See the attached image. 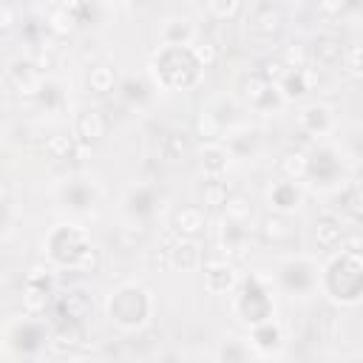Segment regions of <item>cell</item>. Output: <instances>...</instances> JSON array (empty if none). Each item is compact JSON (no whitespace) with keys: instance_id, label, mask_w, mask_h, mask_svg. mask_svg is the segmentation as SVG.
Here are the masks:
<instances>
[{"instance_id":"cell-37","label":"cell","mask_w":363,"mask_h":363,"mask_svg":"<svg viewBox=\"0 0 363 363\" xmlns=\"http://www.w3.org/2000/svg\"><path fill=\"white\" fill-rule=\"evenodd\" d=\"M340 62L346 65V74H349L352 79H357V77H360V45H349V48H343Z\"/></svg>"},{"instance_id":"cell-28","label":"cell","mask_w":363,"mask_h":363,"mask_svg":"<svg viewBox=\"0 0 363 363\" xmlns=\"http://www.w3.org/2000/svg\"><path fill=\"white\" fill-rule=\"evenodd\" d=\"M116 82V71L111 62H94L88 68V88L96 91V94H108Z\"/></svg>"},{"instance_id":"cell-39","label":"cell","mask_w":363,"mask_h":363,"mask_svg":"<svg viewBox=\"0 0 363 363\" xmlns=\"http://www.w3.org/2000/svg\"><path fill=\"white\" fill-rule=\"evenodd\" d=\"M221 352H230V357L227 354H221V360H230V363H244L247 360V349L235 340V337H227V343H224V349Z\"/></svg>"},{"instance_id":"cell-25","label":"cell","mask_w":363,"mask_h":363,"mask_svg":"<svg viewBox=\"0 0 363 363\" xmlns=\"http://www.w3.org/2000/svg\"><path fill=\"white\" fill-rule=\"evenodd\" d=\"M193 37H196V31L190 28V23H187L184 17H173V20H167L164 28H162L164 45H182V48H187Z\"/></svg>"},{"instance_id":"cell-6","label":"cell","mask_w":363,"mask_h":363,"mask_svg":"<svg viewBox=\"0 0 363 363\" xmlns=\"http://www.w3.org/2000/svg\"><path fill=\"white\" fill-rule=\"evenodd\" d=\"M241 96L255 108V111H269L281 102L275 85H269L258 71H250L247 77H241Z\"/></svg>"},{"instance_id":"cell-13","label":"cell","mask_w":363,"mask_h":363,"mask_svg":"<svg viewBox=\"0 0 363 363\" xmlns=\"http://www.w3.org/2000/svg\"><path fill=\"white\" fill-rule=\"evenodd\" d=\"M74 128H77V136L91 145V142H99L108 136V116L99 108H85V111H79Z\"/></svg>"},{"instance_id":"cell-42","label":"cell","mask_w":363,"mask_h":363,"mask_svg":"<svg viewBox=\"0 0 363 363\" xmlns=\"http://www.w3.org/2000/svg\"><path fill=\"white\" fill-rule=\"evenodd\" d=\"M68 363H94V360H91V357H85V354H77V357H74V360H68Z\"/></svg>"},{"instance_id":"cell-41","label":"cell","mask_w":363,"mask_h":363,"mask_svg":"<svg viewBox=\"0 0 363 363\" xmlns=\"http://www.w3.org/2000/svg\"><path fill=\"white\" fill-rule=\"evenodd\" d=\"M9 23H11V9L0 6V28H9Z\"/></svg>"},{"instance_id":"cell-23","label":"cell","mask_w":363,"mask_h":363,"mask_svg":"<svg viewBox=\"0 0 363 363\" xmlns=\"http://www.w3.org/2000/svg\"><path fill=\"white\" fill-rule=\"evenodd\" d=\"M261 238L267 244H286V241H292V224L286 221V216L272 213L261 221Z\"/></svg>"},{"instance_id":"cell-29","label":"cell","mask_w":363,"mask_h":363,"mask_svg":"<svg viewBox=\"0 0 363 363\" xmlns=\"http://www.w3.org/2000/svg\"><path fill=\"white\" fill-rule=\"evenodd\" d=\"M74 150H77L74 136H68V133H62V130H57V133H51V136L45 139V153H48L51 159H71Z\"/></svg>"},{"instance_id":"cell-17","label":"cell","mask_w":363,"mask_h":363,"mask_svg":"<svg viewBox=\"0 0 363 363\" xmlns=\"http://www.w3.org/2000/svg\"><path fill=\"white\" fill-rule=\"evenodd\" d=\"M298 125H301L306 133H312V136H323V133L332 128V113H329L326 105L312 102V105H306V108L298 113Z\"/></svg>"},{"instance_id":"cell-31","label":"cell","mask_w":363,"mask_h":363,"mask_svg":"<svg viewBox=\"0 0 363 363\" xmlns=\"http://www.w3.org/2000/svg\"><path fill=\"white\" fill-rule=\"evenodd\" d=\"M77 23H79V20H77L71 11H65L62 6H51V9H48L45 26L51 28V34H68V31H74Z\"/></svg>"},{"instance_id":"cell-15","label":"cell","mask_w":363,"mask_h":363,"mask_svg":"<svg viewBox=\"0 0 363 363\" xmlns=\"http://www.w3.org/2000/svg\"><path fill=\"white\" fill-rule=\"evenodd\" d=\"M301 199H303V193H301L298 182L278 179V182H272V187H269V204H272L281 216L292 213V210L301 204Z\"/></svg>"},{"instance_id":"cell-1","label":"cell","mask_w":363,"mask_h":363,"mask_svg":"<svg viewBox=\"0 0 363 363\" xmlns=\"http://www.w3.org/2000/svg\"><path fill=\"white\" fill-rule=\"evenodd\" d=\"M45 255L51 258V264L57 267H71L79 272H94L96 267V252L88 241V235L77 227V224H57L45 241Z\"/></svg>"},{"instance_id":"cell-22","label":"cell","mask_w":363,"mask_h":363,"mask_svg":"<svg viewBox=\"0 0 363 363\" xmlns=\"http://www.w3.org/2000/svg\"><path fill=\"white\" fill-rule=\"evenodd\" d=\"M60 309H62V315L68 318V323H79L88 312H91V298L82 292V289H71V292H65V295H60Z\"/></svg>"},{"instance_id":"cell-33","label":"cell","mask_w":363,"mask_h":363,"mask_svg":"<svg viewBox=\"0 0 363 363\" xmlns=\"http://www.w3.org/2000/svg\"><path fill=\"white\" fill-rule=\"evenodd\" d=\"M162 156L167 162H182L187 156V139L182 133H167L162 139Z\"/></svg>"},{"instance_id":"cell-16","label":"cell","mask_w":363,"mask_h":363,"mask_svg":"<svg viewBox=\"0 0 363 363\" xmlns=\"http://www.w3.org/2000/svg\"><path fill=\"white\" fill-rule=\"evenodd\" d=\"M218 250L227 258H233V261L244 258L250 252V235H247V230L244 227H235V224H227L221 230V235H218Z\"/></svg>"},{"instance_id":"cell-32","label":"cell","mask_w":363,"mask_h":363,"mask_svg":"<svg viewBox=\"0 0 363 363\" xmlns=\"http://www.w3.org/2000/svg\"><path fill=\"white\" fill-rule=\"evenodd\" d=\"M281 62H284L286 68H292V71H301V68L309 65V48H306L303 43H289V45L284 48V54H281Z\"/></svg>"},{"instance_id":"cell-4","label":"cell","mask_w":363,"mask_h":363,"mask_svg":"<svg viewBox=\"0 0 363 363\" xmlns=\"http://www.w3.org/2000/svg\"><path fill=\"white\" fill-rule=\"evenodd\" d=\"M108 315L122 329H139L150 318V295L139 284H122L108 298Z\"/></svg>"},{"instance_id":"cell-18","label":"cell","mask_w":363,"mask_h":363,"mask_svg":"<svg viewBox=\"0 0 363 363\" xmlns=\"http://www.w3.org/2000/svg\"><path fill=\"white\" fill-rule=\"evenodd\" d=\"M281 340H284V335H281V326H278L275 320H264V323H255V326H252L250 343H252L255 352L272 354V352L281 349Z\"/></svg>"},{"instance_id":"cell-9","label":"cell","mask_w":363,"mask_h":363,"mask_svg":"<svg viewBox=\"0 0 363 363\" xmlns=\"http://www.w3.org/2000/svg\"><path fill=\"white\" fill-rule=\"evenodd\" d=\"M315 85H318V74L306 65V68H301V71H292V68H289V71L281 77V82L275 85V91H278L281 99H298V96L309 94Z\"/></svg>"},{"instance_id":"cell-35","label":"cell","mask_w":363,"mask_h":363,"mask_svg":"<svg viewBox=\"0 0 363 363\" xmlns=\"http://www.w3.org/2000/svg\"><path fill=\"white\" fill-rule=\"evenodd\" d=\"M227 184L224 182H218V179H210L207 184H204V204L207 207H221L224 201H227Z\"/></svg>"},{"instance_id":"cell-7","label":"cell","mask_w":363,"mask_h":363,"mask_svg":"<svg viewBox=\"0 0 363 363\" xmlns=\"http://www.w3.org/2000/svg\"><path fill=\"white\" fill-rule=\"evenodd\" d=\"M164 258L173 269H196L201 264V252L190 238H182L176 233H164Z\"/></svg>"},{"instance_id":"cell-19","label":"cell","mask_w":363,"mask_h":363,"mask_svg":"<svg viewBox=\"0 0 363 363\" xmlns=\"http://www.w3.org/2000/svg\"><path fill=\"white\" fill-rule=\"evenodd\" d=\"M315 238H318V244H320V247H326V250H332V247L343 244V238H346L343 218H337L335 213L320 216V218L315 221Z\"/></svg>"},{"instance_id":"cell-14","label":"cell","mask_w":363,"mask_h":363,"mask_svg":"<svg viewBox=\"0 0 363 363\" xmlns=\"http://www.w3.org/2000/svg\"><path fill=\"white\" fill-rule=\"evenodd\" d=\"M199 162H201V167H204V173L210 179H218L230 164V150L221 142L207 139V142L199 145Z\"/></svg>"},{"instance_id":"cell-10","label":"cell","mask_w":363,"mask_h":363,"mask_svg":"<svg viewBox=\"0 0 363 363\" xmlns=\"http://www.w3.org/2000/svg\"><path fill=\"white\" fill-rule=\"evenodd\" d=\"M235 284H238V275H235V269H233L230 261L213 258V261L204 264V286H207V292L224 295V292H230Z\"/></svg>"},{"instance_id":"cell-12","label":"cell","mask_w":363,"mask_h":363,"mask_svg":"<svg viewBox=\"0 0 363 363\" xmlns=\"http://www.w3.org/2000/svg\"><path fill=\"white\" fill-rule=\"evenodd\" d=\"M207 230V213L196 204H187V207H179L173 213V233L182 235V238H196L199 233Z\"/></svg>"},{"instance_id":"cell-26","label":"cell","mask_w":363,"mask_h":363,"mask_svg":"<svg viewBox=\"0 0 363 363\" xmlns=\"http://www.w3.org/2000/svg\"><path fill=\"white\" fill-rule=\"evenodd\" d=\"M187 51L193 54V60H196L201 68H210V65H216V60H218V45H216V40H210V37H204V34H196V37L190 40Z\"/></svg>"},{"instance_id":"cell-27","label":"cell","mask_w":363,"mask_h":363,"mask_svg":"<svg viewBox=\"0 0 363 363\" xmlns=\"http://www.w3.org/2000/svg\"><path fill=\"white\" fill-rule=\"evenodd\" d=\"M85 329L79 326V323H68V326H62V329H57L54 335H51V349L54 352H68V349H74V346H82L85 343Z\"/></svg>"},{"instance_id":"cell-2","label":"cell","mask_w":363,"mask_h":363,"mask_svg":"<svg viewBox=\"0 0 363 363\" xmlns=\"http://www.w3.org/2000/svg\"><path fill=\"white\" fill-rule=\"evenodd\" d=\"M150 71H153L156 82L170 91H187L201 77V65L182 45H162L150 60Z\"/></svg>"},{"instance_id":"cell-3","label":"cell","mask_w":363,"mask_h":363,"mask_svg":"<svg viewBox=\"0 0 363 363\" xmlns=\"http://www.w3.org/2000/svg\"><path fill=\"white\" fill-rule=\"evenodd\" d=\"M326 292L337 301V303H357L360 301V289H363V264H360V252H349L343 250L340 255L332 258V264L326 267Z\"/></svg>"},{"instance_id":"cell-5","label":"cell","mask_w":363,"mask_h":363,"mask_svg":"<svg viewBox=\"0 0 363 363\" xmlns=\"http://www.w3.org/2000/svg\"><path fill=\"white\" fill-rule=\"evenodd\" d=\"M233 309L238 312V318H244L247 323H264V320H272V295H269V286L261 275H250L241 281L238 286V295L233 301Z\"/></svg>"},{"instance_id":"cell-34","label":"cell","mask_w":363,"mask_h":363,"mask_svg":"<svg viewBox=\"0 0 363 363\" xmlns=\"http://www.w3.org/2000/svg\"><path fill=\"white\" fill-rule=\"evenodd\" d=\"M241 3L238 0H210V3H204V11L207 14H213L216 20H233L235 14H241Z\"/></svg>"},{"instance_id":"cell-11","label":"cell","mask_w":363,"mask_h":363,"mask_svg":"<svg viewBox=\"0 0 363 363\" xmlns=\"http://www.w3.org/2000/svg\"><path fill=\"white\" fill-rule=\"evenodd\" d=\"M9 82H11V88H14L17 94H23V96H37V91H40V85H43V77H40V71H37L34 62L17 60V62H11V68H9Z\"/></svg>"},{"instance_id":"cell-8","label":"cell","mask_w":363,"mask_h":363,"mask_svg":"<svg viewBox=\"0 0 363 363\" xmlns=\"http://www.w3.org/2000/svg\"><path fill=\"white\" fill-rule=\"evenodd\" d=\"M247 23L258 34H278L281 26H284V11L275 3H269V0H258V3L250 6Z\"/></svg>"},{"instance_id":"cell-38","label":"cell","mask_w":363,"mask_h":363,"mask_svg":"<svg viewBox=\"0 0 363 363\" xmlns=\"http://www.w3.org/2000/svg\"><path fill=\"white\" fill-rule=\"evenodd\" d=\"M91 201H94V193H91L88 184H71V207L82 210V207H88Z\"/></svg>"},{"instance_id":"cell-20","label":"cell","mask_w":363,"mask_h":363,"mask_svg":"<svg viewBox=\"0 0 363 363\" xmlns=\"http://www.w3.org/2000/svg\"><path fill=\"white\" fill-rule=\"evenodd\" d=\"M309 57L320 65H337L340 57H343V45L335 34H318L312 48H309Z\"/></svg>"},{"instance_id":"cell-40","label":"cell","mask_w":363,"mask_h":363,"mask_svg":"<svg viewBox=\"0 0 363 363\" xmlns=\"http://www.w3.org/2000/svg\"><path fill=\"white\" fill-rule=\"evenodd\" d=\"M346 9H349L346 3H320V6H318V11H320V14H337V17H340Z\"/></svg>"},{"instance_id":"cell-30","label":"cell","mask_w":363,"mask_h":363,"mask_svg":"<svg viewBox=\"0 0 363 363\" xmlns=\"http://www.w3.org/2000/svg\"><path fill=\"white\" fill-rule=\"evenodd\" d=\"M363 201H360V187L352 182L343 193H340V199H337V207H340V218H349V221H357L360 218V207Z\"/></svg>"},{"instance_id":"cell-36","label":"cell","mask_w":363,"mask_h":363,"mask_svg":"<svg viewBox=\"0 0 363 363\" xmlns=\"http://www.w3.org/2000/svg\"><path fill=\"white\" fill-rule=\"evenodd\" d=\"M286 71H289V68L281 62V57H269V60H264V68H261L258 74H261L269 85H278V82H281V77H284Z\"/></svg>"},{"instance_id":"cell-24","label":"cell","mask_w":363,"mask_h":363,"mask_svg":"<svg viewBox=\"0 0 363 363\" xmlns=\"http://www.w3.org/2000/svg\"><path fill=\"white\" fill-rule=\"evenodd\" d=\"M221 210H224L227 224H235V227H244V224L252 218V201H250L244 193L227 196V201L221 204Z\"/></svg>"},{"instance_id":"cell-21","label":"cell","mask_w":363,"mask_h":363,"mask_svg":"<svg viewBox=\"0 0 363 363\" xmlns=\"http://www.w3.org/2000/svg\"><path fill=\"white\" fill-rule=\"evenodd\" d=\"M275 167H278V173H281L286 182H301V179L306 176V170H309V156H306L303 150H284V153L278 156Z\"/></svg>"}]
</instances>
